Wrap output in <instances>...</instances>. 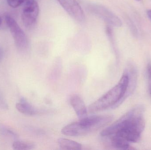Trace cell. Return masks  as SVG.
Here are the masks:
<instances>
[{"label":"cell","instance_id":"obj_1","mask_svg":"<svg viewBox=\"0 0 151 150\" xmlns=\"http://www.w3.org/2000/svg\"><path fill=\"white\" fill-rule=\"evenodd\" d=\"M143 112L142 106L133 108L104 129L100 135L103 137L116 136L129 143L137 142L145 127Z\"/></svg>","mask_w":151,"mask_h":150},{"label":"cell","instance_id":"obj_2","mask_svg":"<svg viewBox=\"0 0 151 150\" xmlns=\"http://www.w3.org/2000/svg\"><path fill=\"white\" fill-rule=\"evenodd\" d=\"M129 85V76L126 71L115 86L89 106V112H97L118 105L127 97Z\"/></svg>","mask_w":151,"mask_h":150},{"label":"cell","instance_id":"obj_3","mask_svg":"<svg viewBox=\"0 0 151 150\" xmlns=\"http://www.w3.org/2000/svg\"><path fill=\"white\" fill-rule=\"evenodd\" d=\"M111 115H92L73 122L62 129L65 135L79 136L86 135L99 130L112 121Z\"/></svg>","mask_w":151,"mask_h":150},{"label":"cell","instance_id":"obj_4","mask_svg":"<svg viewBox=\"0 0 151 150\" xmlns=\"http://www.w3.org/2000/svg\"><path fill=\"white\" fill-rule=\"evenodd\" d=\"M40 9L36 0H25L22 11V21L24 26L28 29L33 28L36 24Z\"/></svg>","mask_w":151,"mask_h":150},{"label":"cell","instance_id":"obj_5","mask_svg":"<svg viewBox=\"0 0 151 150\" xmlns=\"http://www.w3.org/2000/svg\"><path fill=\"white\" fill-rule=\"evenodd\" d=\"M89 11L95 16L100 18L106 23L115 27H120L122 25L121 19L109 9L101 4H91L88 6Z\"/></svg>","mask_w":151,"mask_h":150},{"label":"cell","instance_id":"obj_6","mask_svg":"<svg viewBox=\"0 0 151 150\" xmlns=\"http://www.w3.org/2000/svg\"><path fill=\"white\" fill-rule=\"evenodd\" d=\"M5 21L9 28L15 45L19 50H24L27 46V38L17 21L9 15L5 16Z\"/></svg>","mask_w":151,"mask_h":150},{"label":"cell","instance_id":"obj_7","mask_svg":"<svg viewBox=\"0 0 151 150\" xmlns=\"http://www.w3.org/2000/svg\"><path fill=\"white\" fill-rule=\"evenodd\" d=\"M64 9L78 22L85 21V15L82 8L76 0H57Z\"/></svg>","mask_w":151,"mask_h":150},{"label":"cell","instance_id":"obj_8","mask_svg":"<svg viewBox=\"0 0 151 150\" xmlns=\"http://www.w3.org/2000/svg\"><path fill=\"white\" fill-rule=\"evenodd\" d=\"M70 103L79 119L87 116V108L83 100L79 95L74 94L70 98Z\"/></svg>","mask_w":151,"mask_h":150},{"label":"cell","instance_id":"obj_9","mask_svg":"<svg viewBox=\"0 0 151 150\" xmlns=\"http://www.w3.org/2000/svg\"><path fill=\"white\" fill-rule=\"evenodd\" d=\"M16 107L19 112L25 115L32 116L39 113V111L24 98H22L20 101L16 104Z\"/></svg>","mask_w":151,"mask_h":150},{"label":"cell","instance_id":"obj_10","mask_svg":"<svg viewBox=\"0 0 151 150\" xmlns=\"http://www.w3.org/2000/svg\"><path fill=\"white\" fill-rule=\"evenodd\" d=\"M58 143L61 149L63 150H80L82 147L79 143L66 138L58 139Z\"/></svg>","mask_w":151,"mask_h":150},{"label":"cell","instance_id":"obj_11","mask_svg":"<svg viewBox=\"0 0 151 150\" xmlns=\"http://www.w3.org/2000/svg\"><path fill=\"white\" fill-rule=\"evenodd\" d=\"M105 137L109 138L111 146L115 149L122 150L129 149L130 147L129 143L121 137L116 136H111Z\"/></svg>","mask_w":151,"mask_h":150},{"label":"cell","instance_id":"obj_12","mask_svg":"<svg viewBox=\"0 0 151 150\" xmlns=\"http://www.w3.org/2000/svg\"><path fill=\"white\" fill-rule=\"evenodd\" d=\"M12 148L15 150H31L35 148V144L32 143L24 141H16L12 144Z\"/></svg>","mask_w":151,"mask_h":150},{"label":"cell","instance_id":"obj_13","mask_svg":"<svg viewBox=\"0 0 151 150\" xmlns=\"http://www.w3.org/2000/svg\"><path fill=\"white\" fill-rule=\"evenodd\" d=\"M0 134L3 135L11 136L12 137H17V135L14 131L6 127H0Z\"/></svg>","mask_w":151,"mask_h":150},{"label":"cell","instance_id":"obj_14","mask_svg":"<svg viewBox=\"0 0 151 150\" xmlns=\"http://www.w3.org/2000/svg\"><path fill=\"white\" fill-rule=\"evenodd\" d=\"M25 0H7L8 4L12 8H17L24 4Z\"/></svg>","mask_w":151,"mask_h":150},{"label":"cell","instance_id":"obj_15","mask_svg":"<svg viewBox=\"0 0 151 150\" xmlns=\"http://www.w3.org/2000/svg\"><path fill=\"white\" fill-rule=\"evenodd\" d=\"M147 75H148V84L149 92L151 97V63H149L147 66Z\"/></svg>","mask_w":151,"mask_h":150},{"label":"cell","instance_id":"obj_16","mask_svg":"<svg viewBox=\"0 0 151 150\" xmlns=\"http://www.w3.org/2000/svg\"><path fill=\"white\" fill-rule=\"evenodd\" d=\"M0 107L3 109H7L8 108V105L1 93H0Z\"/></svg>","mask_w":151,"mask_h":150},{"label":"cell","instance_id":"obj_17","mask_svg":"<svg viewBox=\"0 0 151 150\" xmlns=\"http://www.w3.org/2000/svg\"><path fill=\"white\" fill-rule=\"evenodd\" d=\"M3 56V51L2 49L0 48V60L2 58Z\"/></svg>","mask_w":151,"mask_h":150},{"label":"cell","instance_id":"obj_18","mask_svg":"<svg viewBox=\"0 0 151 150\" xmlns=\"http://www.w3.org/2000/svg\"><path fill=\"white\" fill-rule=\"evenodd\" d=\"M147 15L151 20V10H149L147 12Z\"/></svg>","mask_w":151,"mask_h":150},{"label":"cell","instance_id":"obj_19","mask_svg":"<svg viewBox=\"0 0 151 150\" xmlns=\"http://www.w3.org/2000/svg\"><path fill=\"white\" fill-rule=\"evenodd\" d=\"M1 17H0V26H1Z\"/></svg>","mask_w":151,"mask_h":150},{"label":"cell","instance_id":"obj_20","mask_svg":"<svg viewBox=\"0 0 151 150\" xmlns=\"http://www.w3.org/2000/svg\"><path fill=\"white\" fill-rule=\"evenodd\" d=\"M137 1H141V0H137Z\"/></svg>","mask_w":151,"mask_h":150}]
</instances>
